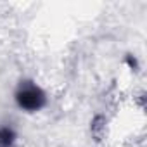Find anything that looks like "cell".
I'll use <instances>...</instances> for the list:
<instances>
[{"instance_id":"7a4b0ae2","label":"cell","mask_w":147,"mask_h":147,"mask_svg":"<svg viewBox=\"0 0 147 147\" xmlns=\"http://www.w3.org/2000/svg\"><path fill=\"white\" fill-rule=\"evenodd\" d=\"M16 142V133L9 126L0 128V147H12Z\"/></svg>"},{"instance_id":"6da1fadb","label":"cell","mask_w":147,"mask_h":147,"mask_svg":"<svg viewBox=\"0 0 147 147\" xmlns=\"http://www.w3.org/2000/svg\"><path fill=\"white\" fill-rule=\"evenodd\" d=\"M16 100H18V104H19L21 109L31 113V111H38L40 107H43V104H45V94L35 83L26 82V83H23L19 87V90L16 94Z\"/></svg>"}]
</instances>
